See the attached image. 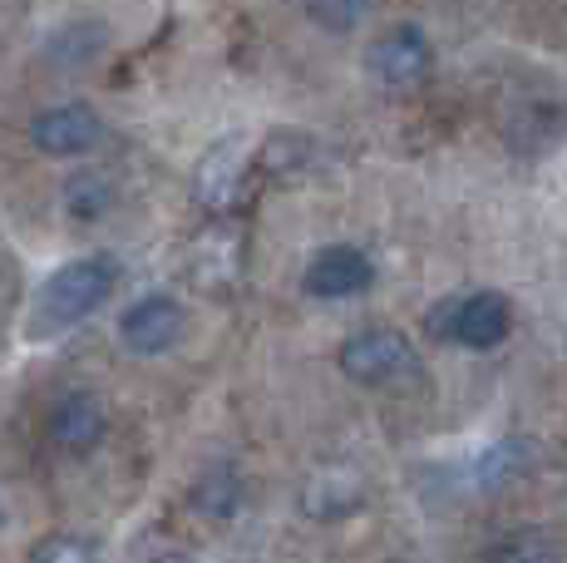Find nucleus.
<instances>
[{
  "label": "nucleus",
  "mask_w": 567,
  "mask_h": 563,
  "mask_svg": "<svg viewBox=\"0 0 567 563\" xmlns=\"http://www.w3.org/2000/svg\"><path fill=\"white\" fill-rule=\"evenodd\" d=\"M109 45V35L100 25H64L60 35L50 40V55H54V64H90L94 55H100V50Z\"/></svg>",
  "instance_id": "dca6fc26"
},
{
  "label": "nucleus",
  "mask_w": 567,
  "mask_h": 563,
  "mask_svg": "<svg viewBox=\"0 0 567 563\" xmlns=\"http://www.w3.org/2000/svg\"><path fill=\"white\" fill-rule=\"evenodd\" d=\"M25 563H100V544L84 534H50L30 549Z\"/></svg>",
  "instance_id": "f3484780"
},
{
  "label": "nucleus",
  "mask_w": 567,
  "mask_h": 563,
  "mask_svg": "<svg viewBox=\"0 0 567 563\" xmlns=\"http://www.w3.org/2000/svg\"><path fill=\"white\" fill-rule=\"evenodd\" d=\"M45 430H50V446L54 450L90 454L104 440V430H109V410H104V400L94 396V391H64L50 406Z\"/></svg>",
  "instance_id": "9d476101"
},
{
  "label": "nucleus",
  "mask_w": 567,
  "mask_h": 563,
  "mask_svg": "<svg viewBox=\"0 0 567 563\" xmlns=\"http://www.w3.org/2000/svg\"><path fill=\"white\" fill-rule=\"evenodd\" d=\"M118 277H124V267L109 253H84V257H70L64 267H54L35 287V301H30V317H25L30 341H54L64 331L84 327L118 291Z\"/></svg>",
  "instance_id": "f257e3e1"
},
{
  "label": "nucleus",
  "mask_w": 567,
  "mask_h": 563,
  "mask_svg": "<svg viewBox=\"0 0 567 563\" xmlns=\"http://www.w3.org/2000/svg\"><path fill=\"white\" fill-rule=\"evenodd\" d=\"M247 173H252V139H247L243 129H233V134L213 139L198 154L188 188H193V198H198V208H207L217 218V213L237 208V198H243V188H247Z\"/></svg>",
  "instance_id": "20e7f679"
},
{
  "label": "nucleus",
  "mask_w": 567,
  "mask_h": 563,
  "mask_svg": "<svg viewBox=\"0 0 567 563\" xmlns=\"http://www.w3.org/2000/svg\"><path fill=\"white\" fill-rule=\"evenodd\" d=\"M188 282L207 297H227L243 282V233L227 223V213H217L188 243Z\"/></svg>",
  "instance_id": "0eeeda50"
},
{
  "label": "nucleus",
  "mask_w": 567,
  "mask_h": 563,
  "mask_svg": "<svg viewBox=\"0 0 567 563\" xmlns=\"http://www.w3.org/2000/svg\"><path fill=\"white\" fill-rule=\"evenodd\" d=\"M114 208H118V188H114V178L100 173V168H80L60 183V213L70 223L94 227V223H104Z\"/></svg>",
  "instance_id": "f8f14e48"
},
{
  "label": "nucleus",
  "mask_w": 567,
  "mask_h": 563,
  "mask_svg": "<svg viewBox=\"0 0 567 563\" xmlns=\"http://www.w3.org/2000/svg\"><path fill=\"white\" fill-rule=\"evenodd\" d=\"M0 519H6V514H0Z\"/></svg>",
  "instance_id": "6ab92c4d"
},
{
  "label": "nucleus",
  "mask_w": 567,
  "mask_h": 563,
  "mask_svg": "<svg viewBox=\"0 0 567 563\" xmlns=\"http://www.w3.org/2000/svg\"><path fill=\"white\" fill-rule=\"evenodd\" d=\"M434 70V40L424 35L414 20H400V25L380 30L365 45V74L380 90H420Z\"/></svg>",
  "instance_id": "39448f33"
},
{
  "label": "nucleus",
  "mask_w": 567,
  "mask_h": 563,
  "mask_svg": "<svg viewBox=\"0 0 567 563\" xmlns=\"http://www.w3.org/2000/svg\"><path fill=\"white\" fill-rule=\"evenodd\" d=\"M30 144L45 158H84L104 144V119L90 104H54L30 119Z\"/></svg>",
  "instance_id": "1a4fd4ad"
},
{
  "label": "nucleus",
  "mask_w": 567,
  "mask_h": 563,
  "mask_svg": "<svg viewBox=\"0 0 567 563\" xmlns=\"http://www.w3.org/2000/svg\"><path fill=\"white\" fill-rule=\"evenodd\" d=\"M430 331L450 346H464V351H494L514 331V301L494 287L464 291V297H450L430 311Z\"/></svg>",
  "instance_id": "7ed1b4c3"
},
{
  "label": "nucleus",
  "mask_w": 567,
  "mask_h": 563,
  "mask_svg": "<svg viewBox=\"0 0 567 563\" xmlns=\"http://www.w3.org/2000/svg\"><path fill=\"white\" fill-rule=\"evenodd\" d=\"M375 287V263L365 257V247L355 243H331L301 267V291L311 301H351L365 297Z\"/></svg>",
  "instance_id": "6e6552de"
},
{
  "label": "nucleus",
  "mask_w": 567,
  "mask_h": 563,
  "mask_svg": "<svg viewBox=\"0 0 567 563\" xmlns=\"http://www.w3.org/2000/svg\"><path fill=\"white\" fill-rule=\"evenodd\" d=\"M188 504H193V514L213 519V524L233 519L237 509H243V480H237V470L233 464H207L198 474V484H193Z\"/></svg>",
  "instance_id": "4468645a"
},
{
  "label": "nucleus",
  "mask_w": 567,
  "mask_h": 563,
  "mask_svg": "<svg viewBox=\"0 0 567 563\" xmlns=\"http://www.w3.org/2000/svg\"><path fill=\"white\" fill-rule=\"evenodd\" d=\"M301 16H307L321 35H351L370 16V0H301Z\"/></svg>",
  "instance_id": "2eb2a0df"
},
{
  "label": "nucleus",
  "mask_w": 567,
  "mask_h": 563,
  "mask_svg": "<svg viewBox=\"0 0 567 563\" xmlns=\"http://www.w3.org/2000/svg\"><path fill=\"white\" fill-rule=\"evenodd\" d=\"M533 460H538V446L533 440H498V446H488L484 454L474 460V484L478 490H504V484H514L518 474L533 470Z\"/></svg>",
  "instance_id": "ddd939ff"
},
{
  "label": "nucleus",
  "mask_w": 567,
  "mask_h": 563,
  "mask_svg": "<svg viewBox=\"0 0 567 563\" xmlns=\"http://www.w3.org/2000/svg\"><path fill=\"white\" fill-rule=\"evenodd\" d=\"M504 563H563V559L548 554V549H518V554H508Z\"/></svg>",
  "instance_id": "a211bd4d"
},
{
  "label": "nucleus",
  "mask_w": 567,
  "mask_h": 563,
  "mask_svg": "<svg viewBox=\"0 0 567 563\" xmlns=\"http://www.w3.org/2000/svg\"><path fill=\"white\" fill-rule=\"evenodd\" d=\"M316 164V134L307 129H271L261 134V144H252V168L271 183H291Z\"/></svg>",
  "instance_id": "9b49d317"
},
{
  "label": "nucleus",
  "mask_w": 567,
  "mask_h": 563,
  "mask_svg": "<svg viewBox=\"0 0 567 563\" xmlns=\"http://www.w3.org/2000/svg\"><path fill=\"white\" fill-rule=\"evenodd\" d=\"M336 366L351 386H414L424 376L420 351L400 327H361L336 346Z\"/></svg>",
  "instance_id": "f03ea898"
},
{
  "label": "nucleus",
  "mask_w": 567,
  "mask_h": 563,
  "mask_svg": "<svg viewBox=\"0 0 567 563\" xmlns=\"http://www.w3.org/2000/svg\"><path fill=\"white\" fill-rule=\"evenodd\" d=\"M114 331L128 356H144V361L148 356H168L183 341V331H188V307L173 291H144L138 301H128L118 311Z\"/></svg>",
  "instance_id": "423d86ee"
}]
</instances>
